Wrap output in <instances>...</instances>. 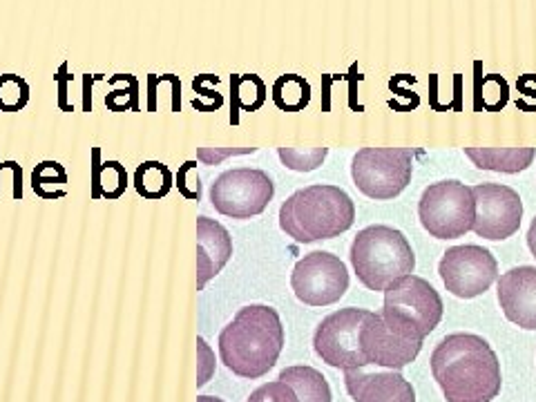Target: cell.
<instances>
[{
  "instance_id": "44dd1931",
  "label": "cell",
  "mask_w": 536,
  "mask_h": 402,
  "mask_svg": "<svg viewBox=\"0 0 536 402\" xmlns=\"http://www.w3.org/2000/svg\"><path fill=\"white\" fill-rule=\"evenodd\" d=\"M172 184V172L161 161H143L134 170V190L148 201H159L170 193Z\"/></svg>"
},
{
  "instance_id": "836d02e7",
  "label": "cell",
  "mask_w": 536,
  "mask_h": 402,
  "mask_svg": "<svg viewBox=\"0 0 536 402\" xmlns=\"http://www.w3.org/2000/svg\"><path fill=\"white\" fill-rule=\"evenodd\" d=\"M101 79L103 74H83V112H92V85Z\"/></svg>"
},
{
  "instance_id": "83f0119b",
  "label": "cell",
  "mask_w": 536,
  "mask_h": 402,
  "mask_svg": "<svg viewBox=\"0 0 536 402\" xmlns=\"http://www.w3.org/2000/svg\"><path fill=\"white\" fill-rule=\"evenodd\" d=\"M219 76L215 74H199L193 79V90L197 97L193 99V108L199 112H215L224 105V97L215 90Z\"/></svg>"
},
{
  "instance_id": "e575fe53",
  "label": "cell",
  "mask_w": 536,
  "mask_h": 402,
  "mask_svg": "<svg viewBox=\"0 0 536 402\" xmlns=\"http://www.w3.org/2000/svg\"><path fill=\"white\" fill-rule=\"evenodd\" d=\"M148 112H157V99H159V74H148Z\"/></svg>"
},
{
  "instance_id": "6da1fadb",
  "label": "cell",
  "mask_w": 536,
  "mask_h": 402,
  "mask_svg": "<svg viewBox=\"0 0 536 402\" xmlns=\"http://www.w3.org/2000/svg\"><path fill=\"white\" fill-rule=\"evenodd\" d=\"M432 373L447 402H492L501 394V362L490 342L452 333L432 353Z\"/></svg>"
},
{
  "instance_id": "484cf974",
  "label": "cell",
  "mask_w": 536,
  "mask_h": 402,
  "mask_svg": "<svg viewBox=\"0 0 536 402\" xmlns=\"http://www.w3.org/2000/svg\"><path fill=\"white\" fill-rule=\"evenodd\" d=\"M277 155L293 172H313L324 164L329 148H277Z\"/></svg>"
},
{
  "instance_id": "9a60e30c",
  "label": "cell",
  "mask_w": 536,
  "mask_h": 402,
  "mask_svg": "<svg viewBox=\"0 0 536 402\" xmlns=\"http://www.w3.org/2000/svg\"><path fill=\"white\" fill-rule=\"evenodd\" d=\"M344 387L353 402H416V391L400 371H344Z\"/></svg>"
},
{
  "instance_id": "f1b7e54d",
  "label": "cell",
  "mask_w": 536,
  "mask_h": 402,
  "mask_svg": "<svg viewBox=\"0 0 536 402\" xmlns=\"http://www.w3.org/2000/svg\"><path fill=\"white\" fill-rule=\"evenodd\" d=\"M246 402H300V400L286 382L277 378L275 382H266L260 389H255Z\"/></svg>"
},
{
  "instance_id": "5b68a950",
  "label": "cell",
  "mask_w": 536,
  "mask_h": 402,
  "mask_svg": "<svg viewBox=\"0 0 536 402\" xmlns=\"http://www.w3.org/2000/svg\"><path fill=\"white\" fill-rule=\"evenodd\" d=\"M443 298L432 284L418 275H405L385 289L382 318L409 340H425L443 320Z\"/></svg>"
},
{
  "instance_id": "1f68e13d",
  "label": "cell",
  "mask_w": 536,
  "mask_h": 402,
  "mask_svg": "<svg viewBox=\"0 0 536 402\" xmlns=\"http://www.w3.org/2000/svg\"><path fill=\"white\" fill-rule=\"evenodd\" d=\"M54 81H56V88H59V108L63 112H74V103L70 101V85L74 81V76L70 74V63L63 61L59 65V70H56L54 74Z\"/></svg>"
},
{
  "instance_id": "7402d4cb",
  "label": "cell",
  "mask_w": 536,
  "mask_h": 402,
  "mask_svg": "<svg viewBox=\"0 0 536 402\" xmlns=\"http://www.w3.org/2000/svg\"><path fill=\"white\" fill-rule=\"evenodd\" d=\"M271 97L282 112H302L311 103V83L300 74H282L273 83Z\"/></svg>"
},
{
  "instance_id": "4dcf8cb0",
  "label": "cell",
  "mask_w": 536,
  "mask_h": 402,
  "mask_svg": "<svg viewBox=\"0 0 536 402\" xmlns=\"http://www.w3.org/2000/svg\"><path fill=\"white\" fill-rule=\"evenodd\" d=\"M257 148H199L197 157L201 164L206 166H219L224 159L228 157H237V155H253Z\"/></svg>"
},
{
  "instance_id": "5bb4252c",
  "label": "cell",
  "mask_w": 536,
  "mask_h": 402,
  "mask_svg": "<svg viewBox=\"0 0 536 402\" xmlns=\"http://www.w3.org/2000/svg\"><path fill=\"white\" fill-rule=\"evenodd\" d=\"M499 304L505 318L525 331H536V268L516 266L501 275Z\"/></svg>"
},
{
  "instance_id": "277c9868",
  "label": "cell",
  "mask_w": 536,
  "mask_h": 402,
  "mask_svg": "<svg viewBox=\"0 0 536 402\" xmlns=\"http://www.w3.org/2000/svg\"><path fill=\"white\" fill-rule=\"evenodd\" d=\"M349 257L358 280L369 291H385L391 282L411 275L416 268V253L409 239L398 228L382 224L360 231Z\"/></svg>"
},
{
  "instance_id": "ac0fdd59",
  "label": "cell",
  "mask_w": 536,
  "mask_h": 402,
  "mask_svg": "<svg viewBox=\"0 0 536 402\" xmlns=\"http://www.w3.org/2000/svg\"><path fill=\"white\" fill-rule=\"evenodd\" d=\"M92 199H119L126 195L128 172L121 161H101V150H92Z\"/></svg>"
},
{
  "instance_id": "e0dca14e",
  "label": "cell",
  "mask_w": 536,
  "mask_h": 402,
  "mask_svg": "<svg viewBox=\"0 0 536 402\" xmlns=\"http://www.w3.org/2000/svg\"><path fill=\"white\" fill-rule=\"evenodd\" d=\"M465 155L481 170L516 175L532 166L536 148H465Z\"/></svg>"
},
{
  "instance_id": "f546056e",
  "label": "cell",
  "mask_w": 536,
  "mask_h": 402,
  "mask_svg": "<svg viewBox=\"0 0 536 402\" xmlns=\"http://www.w3.org/2000/svg\"><path fill=\"white\" fill-rule=\"evenodd\" d=\"M195 168H197V161H193V159L186 161V164L181 166L179 172H177V184H175L179 188V193L184 195L186 199H190V201H199L201 199L199 177L197 175L193 177Z\"/></svg>"
},
{
  "instance_id": "d590c367",
  "label": "cell",
  "mask_w": 536,
  "mask_h": 402,
  "mask_svg": "<svg viewBox=\"0 0 536 402\" xmlns=\"http://www.w3.org/2000/svg\"><path fill=\"white\" fill-rule=\"evenodd\" d=\"M12 170H14V199L21 201L23 199V177H21V166L12 161Z\"/></svg>"
},
{
  "instance_id": "3957f363",
  "label": "cell",
  "mask_w": 536,
  "mask_h": 402,
  "mask_svg": "<svg viewBox=\"0 0 536 402\" xmlns=\"http://www.w3.org/2000/svg\"><path fill=\"white\" fill-rule=\"evenodd\" d=\"M356 222L353 199L340 186L313 184L293 193L280 208V228L300 244L333 239Z\"/></svg>"
},
{
  "instance_id": "d6a6232c",
  "label": "cell",
  "mask_w": 536,
  "mask_h": 402,
  "mask_svg": "<svg viewBox=\"0 0 536 402\" xmlns=\"http://www.w3.org/2000/svg\"><path fill=\"white\" fill-rule=\"evenodd\" d=\"M536 83V74H523L519 76V81H516V88H519V94H523L521 99H516V105H519L521 110H536V90L532 85Z\"/></svg>"
},
{
  "instance_id": "8d00e7d4",
  "label": "cell",
  "mask_w": 536,
  "mask_h": 402,
  "mask_svg": "<svg viewBox=\"0 0 536 402\" xmlns=\"http://www.w3.org/2000/svg\"><path fill=\"white\" fill-rule=\"evenodd\" d=\"M528 246H530L532 255L536 257V215H534L532 224H530V231H528Z\"/></svg>"
},
{
  "instance_id": "9c48e42d",
  "label": "cell",
  "mask_w": 536,
  "mask_h": 402,
  "mask_svg": "<svg viewBox=\"0 0 536 402\" xmlns=\"http://www.w3.org/2000/svg\"><path fill=\"white\" fill-rule=\"evenodd\" d=\"M369 311L367 309H340L327 315L315 329L313 349L322 362H327L333 369H365L369 362L362 351V324H365Z\"/></svg>"
},
{
  "instance_id": "2e32d148",
  "label": "cell",
  "mask_w": 536,
  "mask_h": 402,
  "mask_svg": "<svg viewBox=\"0 0 536 402\" xmlns=\"http://www.w3.org/2000/svg\"><path fill=\"white\" fill-rule=\"evenodd\" d=\"M233 257V239L226 228L206 215L197 217V291L222 273Z\"/></svg>"
},
{
  "instance_id": "4fadbf2b",
  "label": "cell",
  "mask_w": 536,
  "mask_h": 402,
  "mask_svg": "<svg viewBox=\"0 0 536 402\" xmlns=\"http://www.w3.org/2000/svg\"><path fill=\"white\" fill-rule=\"evenodd\" d=\"M360 340L369 365L394 371L411 365L423 349V340H409L391 329L380 311H369L365 324H362Z\"/></svg>"
},
{
  "instance_id": "d4e9b609",
  "label": "cell",
  "mask_w": 536,
  "mask_h": 402,
  "mask_svg": "<svg viewBox=\"0 0 536 402\" xmlns=\"http://www.w3.org/2000/svg\"><path fill=\"white\" fill-rule=\"evenodd\" d=\"M30 103V83L18 74H0V112H21Z\"/></svg>"
},
{
  "instance_id": "603a6c76",
  "label": "cell",
  "mask_w": 536,
  "mask_h": 402,
  "mask_svg": "<svg viewBox=\"0 0 536 402\" xmlns=\"http://www.w3.org/2000/svg\"><path fill=\"white\" fill-rule=\"evenodd\" d=\"M65 184L67 172L59 161H41L32 172V188L41 199H63L67 195V190L63 188Z\"/></svg>"
},
{
  "instance_id": "7a4b0ae2",
  "label": "cell",
  "mask_w": 536,
  "mask_h": 402,
  "mask_svg": "<svg viewBox=\"0 0 536 402\" xmlns=\"http://www.w3.org/2000/svg\"><path fill=\"white\" fill-rule=\"evenodd\" d=\"M284 349V327L273 306L248 304L219 333V356L235 376L257 380L275 367Z\"/></svg>"
},
{
  "instance_id": "4316f807",
  "label": "cell",
  "mask_w": 536,
  "mask_h": 402,
  "mask_svg": "<svg viewBox=\"0 0 536 402\" xmlns=\"http://www.w3.org/2000/svg\"><path fill=\"white\" fill-rule=\"evenodd\" d=\"M510 101V85L503 79L501 74H487L483 76L481 92L476 97V108L499 112Z\"/></svg>"
},
{
  "instance_id": "cb8c5ba5",
  "label": "cell",
  "mask_w": 536,
  "mask_h": 402,
  "mask_svg": "<svg viewBox=\"0 0 536 402\" xmlns=\"http://www.w3.org/2000/svg\"><path fill=\"white\" fill-rule=\"evenodd\" d=\"M112 92L105 94L110 112H139V79L132 74H114L108 79Z\"/></svg>"
},
{
  "instance_id": "7c38bea8",
  "label": "cell",
  "mask_w": 536,
  "mask_h": 402,
  "mask_svg": "<svg viewBox=\"0 0 536 402\" xmlns=\"http://www.w3.org/2000/svg\"><path fill=\"white\" fill-rule=\"evenodd\" d=\"M476 215L472 231L490 239L503 242L521 228L523 201L514 188L503 184H478L472 188Z\"/></svg>"
},
{
  "instance_id": "8fae6325",
  "label": "cell",
  "mask_w": 536,
  "mask_h": 402,
  "mask_svg": "<svg viewBox=\"0 0 536 402\" xmlns=\"http://www.w3.org/2000/svg\"><path fill=\"white\" fill-rule=\"evenodd\" d=\"M295 298L309 306H329L340 302L349 291V271L338 255L313 251L295 264L291 275Z\"/></svg>"
},
{
  "instance_id": "52a82bcc",
  "label": "cell",
  "mask_w": 536,
  "mask_h": 402,
  "mask_svg": "<svg viewBox=\"0 0 536 402\" xmlns=\"http://www.w3.org/2000/svg\"><path fill=\"white\" fill-rule=\"evenodd\" d=\"M414 175L409 148H362L351 161V177L362 195L376 201L398 197Z\"/></svg>"
},
{
  "instance_id": "ffe728a7",
  "label": "cell",
  "mask_w": 536,
  "mask_h": 402,
  "mask_svg": "<svg viewBox=\"0 0 536 402\" xmlns=\"http://www.w3.org/2000/svg\"><path fill=\"white\" fill-rule=\"evenodd\" d=\"M266 83L257 74L231 76V121H239V112H257L266 103Z\"/></svg>"
},
{
  "instance_id": "8992f818",
  "label": "cell",
  "mask_w": 536,
  "mask_h": 402,
  "mask_svg": "<svg viewBox=\"0 0 536 402\" xmlns=\"http://www.w3.org/2000/svg\"><path fill=\"white\" fill-rule=\"evenodd\" d=\"M476 204L472 188L458 179L436 181L418 201V217L425 231L436 239H456L472 231Z\"/></svg>"
},
{
  "instance_id": "74e56055",
  "label": "cell",
  "mask_w": 536,
  "mask_h": 402,
  "mask_svg": "<svg viewBox=\"0 0 536 402\" xmlns=\"http://www.w3.org/2000/svg\"><path fill=\"white\" fill-rule=\"evenodd\" d=\"M197 402H224L222 398H215V396H199Z\"/></svg>"
},
{
  "instance_id": "30bf717a",
  "label": "cell",
  "mask_w": 536,
  "mask_h": 402,
  "mask_svg": "<svg viewBox=\"0 0 536 402\" xmlns=\"http://www.w3.org/2000/svg\"><path fill=\"white\" fill-rule=\"evenodd\" d=\"M438 275L449 293L461 300H472L499 280V262L483 246H452L438 264Z\"/></svg>"
},
{
  "instance_id": "d6986e66",
  "label": "cell",
  "mask_w": 536,
  "mask_h": 402,
  "mask_svg": "<svg viewBox=\"0 0 536 402\" xmlns=\"http://www.w3.org/2000/svg\"><path fill=\"white\" fill-rule=\"evenodd\" d=\"M280 380L286 382L298 396L300 402H331V387L327 378L318 369L298 365L289 367L280 373Z\"/></svg>"
},
{
  "instance_id": "ba28073f",
  "label": "cell",
  "mask_w": 536,
  "mask_h": 402,
  "mask_svg": "<svg viewBox=\"0 0 536 402\" xmlns=\"http://www.w3.org/2000/svg\"><path fill=\"white\" fill-rule=\"evenodd\" d=\"M275 195L273 179L264 170L235 168L219 175L210 186V204L219 215L251 219L262 215Z\"/></svg>"
},
{
  "instance_id": "f35d334b",
  "label": "cell",
  "mask_w": 536,
  "mask_h": 402,
  "mask_svg": "<svg viewBox=\"0 0 536 402\" xmlns=\"http://www.w3.org/2000/svg\"><path fill=\"white\" fill-rule=\"evenodd\" d=\"M0 170H3V166H0Z\"/></svg>"
}]
</instances>
